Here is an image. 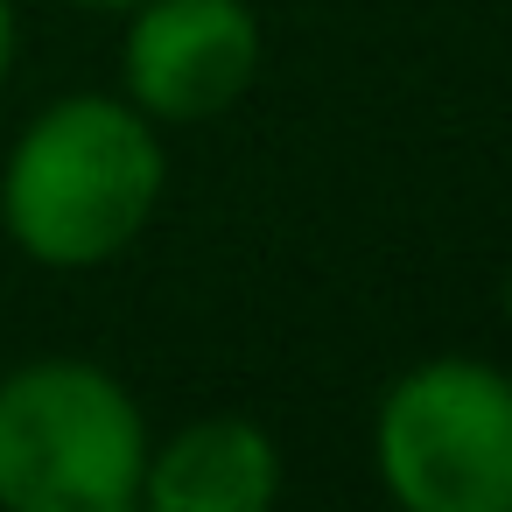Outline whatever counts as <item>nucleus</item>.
Segmentation results:
<instances>
[{"mask_svg": "<svg viewBox=\"0 0 512 512\" xmlns=\"http://www.w3.org/2000/svg\"><path fill=\"white\" fill-rule=\"evenodd\" d=\"M162 183V127L127 92H71L15 134L0 169V232L36 267L85 274L148 232Z\"/></svg>", "mask_w": 512, "mask_h": 512, "instance_id": "obj_1", "label": "nucleus"}, {"mask_svg": "<svg viewBox=\"0 0 512 512\" xmlns=\"http://www.w3.org/2000/svg\"><path fill=\"white\" fill-rule=\"evenodd\" d=\"M148 421L134 393L85 358H29L0 379V505L127 512L141 505Z\"/></svg>", "mask_w": 512, "mask_h": 512, "instance_id": "obj_2", "label": "nucleus"}, {"mask_svg": "<svg viewBox=\"0 0 512 512\" xmlns=\"http://www.w3.org/2000/svg\"><path fill=\"white\" fill-rule=\"evenodd\" d=\"M372 470L407 512H512V372L491 358L407 365L379 393Z\"/></svg>", "mask_w": 512, "mask_h": 512, "instance_id": "obj_3", "label": "nucleus"}, {"mask_svg": "<svg viewBox=\"0 0 512 512\" xmlns=\"http://www.w3.org/2000/svg\"><path fill=\"white\" fill-rule=\"evenodd\" d=\"M260 50L246 0H134L120 85L155 127H204L253 92Z\"/></svg>", "mask_w": 512, "mask_h": 512, "instance_id": "obj_4", "label": "nucleus"}, {"mask_svg": "<svg viewBox=\"0 0 512 512\" xmlns=\"http://www.w3.org/2000/svg\"><path fill=\"white\" fill-rule=\"evenodd\" d=\"M281 498V449L246 414H204L169 442H148V512H267Z\"/></svg>", "mask_w": 512, "mask_h": 512, "instance_id": "obj_5", "label": "nucleus"}, {"mask_svg": "<svg viewBox=\"0 0 512 512\" xmlns=\"http://www.w3.org/2000/svg\"><path fill=\"white\" fill-rule=\"evenodd\" d=\"M15 43H22V29H15V0H0V85H8V71H15Z\"/></svg>", "mask_w": 512, "mask_h": 512, "instance_id": "obj_6", "label": "nucleus"}, {"mask_svg": "<svg viewBox=\"0 0 512 512\" xmlns=\"http://www.w3.org/2000/svg\"><path fill=\"white\" fill-rule=\"evenodd\" d=\"M78 8H99V15H127L134 0H78Z\"/></svg>", "mask_w": 512, "mask_h": 512, "instance_id": "obj_7", "label": "nucleus"}, {"mask_svg": "<svg viewBox=\"0 0 512 512\" xmlns=\"http://www.w3.org/2000/svg\"><path fill=\"white\" fill-rule=\"evenodd\" d=\"M505 323H512V267H505Z\"/></svg>", "mask_w": 512, "mask_h": 512, "instance_id": "obj_8", "label": "nucleus"}]
</instances>
